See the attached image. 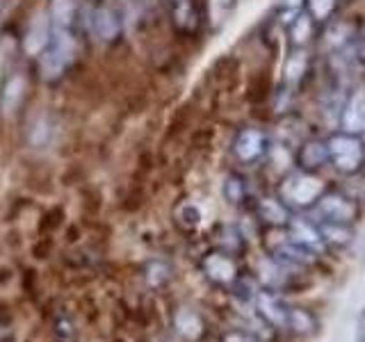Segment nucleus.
<instances>
[{
    "label": "nucleus",
    "instance_id": "nucleus-27",
    "mask_svg": "<svg viewBox=\"0 0 365 342\" xmlns=\"http://www.w3.org/2000/svg\"><path fill=\"white\" fill-rule=\"evenodd\" d=\"M144 279L148 288H165V285L171 281V265L167 260H151L146 262V269H144Z\"/></svg>",
    "mask_w": 365,
    "mask_h": 342
},
{
    "label": "nucleus",
    "instance_id": "nucleus-9",
    "mask_svg": "<svg viewBox=\"0 0 365 342\" xmlns=\"http://www.w3.org/2000/svg\"><path fill=\"white\" fill-rule=\"evenodd\" d=\"M254 214L265 231H283V228L290 224L294 210L277 192H269L254 201Z\"/></svg>",
    "mask_w": 365,
    "mask_h": 342
},
{
    "label": "nucleus",
    "instance_id": "nucleus-15",
    "mask_svg": "<svg viewBox=\"0 0 365 342\" xmlns=\"http://www.w3.org/2000/svg\"><path fill=\"white\" fill-rule=\"evenodd\" d=\"M329 165V146L327 137L311 135L294 148V169L308 171V174H317L319 169Z\"/></svg>",
    "mask_w": 365,
    "mask_h": 342
},
{
    "label": "nucleus",
    "instance_id": "nucleus-25",
    "mask_svg": "<svg viewBox=\"0 0 365 342\" xmlns=\"http://www.w3.org/2000/svg\"><path fill=\"white\" fill-rule=\"evenodd\" d=\"M340 5L342 0H304V11L322 28L329 21L336 19Z\"/></svg>",
    "mask_w": 365,
    "mask_h": 342
},
{
    "label": "nucleus",
    "instance_id": "nucleus-14",
    "mask_svg": "<svg viewBox=\"0 0 365 342\" xmlns=\"http://www.w3.org/2000/svg\"><path fill=\"white\" fill-rule=\"evenodd\" d=\"M338 128L354 135H365V87L354 85L347 91V98L342 103Z\"/></svg>",
    "mask_w": 365,
    "mask_h": 342
},
{
    "label": "nucleus",
    "instance_id": "nucleus-21",
    "mask_svg": "<svg viewBox=\"0 0 365 342\" xmlns=\"http://www.w3.org/2000/svg\"><path fill=\"white\" fill-rule=\"evenodd\" d=\"M51 34H53V23L46 14L34 16L30 28L26 32V39H23V48H26L28 55H41L51 43Z\"/></svg>",
    "mask_w": 365,
    "mask_h": 342
},
{
    "label": "nucleus",
    "instance_id": "nucleus-23",
    "mask_svg": "<svg viewBox=\"0 0 365 342\" xmlns=\"http://www.w3.org/2000/svg\"><path fill=\"white\" fill-rule=\"evenodd\" d=\"M23 96H26V78L23 76H11L5 80L3 89H0V108L5 114H11L21 108Z\"/></svg>",
    "mask_w": 365,
    "mask_h": 342
},
{
    "label": "nucleus",
    "instance_id": "nucleus-12",
    "mask_svg": "<svg viewBox=\"0 0 365 342\" xmlns=\"http://www.w3.org/2000/svg\"><path fill=\"white\" fill-rule=\"evenodd\" d=\"M288 308L290 304L283 299L281 292H274L267 288H262L254 299V313L262 322H267L274 331H285V324H288Z\"/></svg>",
    "mask_w": 365,
    "mask_h": 342
},
{
    "label": "nucleus",
    "instance_id": "nucleus-34",
    "mask_svg": "<svg viewBox=\"0 0 365 342\" xmlns=\"http://www.w3.org/2000/svg\"><path fill=\"white\" fill-rule=\"evenodd\" d=\"M351 3H356V0H342V5H351Z\"/></svg>",
    "mask_w": 365,
    "mask_h": 342
},
{
    "label": "nucleus",
    "instance_id": "nucleus-26",
    "mask_svg": "<svg viewBox=\"0 0 365 342\" xmlns=\"http://www.w3.org/2000/svg\"><path fill=\"white\" fill-rule=\"evenodd\" d=\"M76 19H78L76 0H53V9H51L53 28H68V30H73Z\"/></svg>",
    "mask_w": 365,
    "mask_h": 342
},
{
    "label": "nucleus",
    "instance_id": "nucleus-30",
    "mask_svg": "<svg viewBox=\"0 0 365 342\" xmlns=\"http://www.w3.org/2000/svg\"><path fill=\"white\" fill-rule=\"evenodd\" d=\"M349 55L354 57V62H356L359 66L365 68V23L359 28L356 32V39H354V43L349 46Z\"/></svg>",
    "mask_w": 365,
    "mask_h": 342
},
{
    "label": "nucleus",
    "instance_id": "nucleus-8",
    "mask_svg": "<svg viewBox=\"0 0 365 342\" xmlns=\"http://www.w3.org/2000/svg\"><path fill=\"white\" fill-rule=\"evenodd\" d=\"M205 14H208V9H205V3H201V0H171V28L180 37H197L205 26Z\"/></svg>",
    "mask_w": 365,
    "mask_h": 342
},
{
    "label": "nucleus",
    "instance_id": "nucleus-4",
    "mask_svg": "<svg viewBox=\"0 0 365 342\" xmlns=\"http://www.w3.org/2000/svg\"><path fill=\"white\" fill-rule=\"evenodd\" d=\"M272 137L260 125H240L231 140V155L242 167H258L267 162L272 151Z\"/></svg>",
    "mask_w": 365,
    "mask_h": 342
},
{
    "label": "nucleus",
    "instance_id": "nucleus-24",
    "mask_svg": "<svg viewBox=\"0 0 365 342\" xmlns=\"http://www.w3.org/2000/svg\"><path fill=\"white\" fill-rule=\"evenodd\" d=\"M319 228H322V237L324 244L331 251H340L347 249L354 242V228L351 224H334V222H319Z\"/></svg>",
    "mask_w": 365,
    "mask_h": 342
},
{
    "label": "nucleus",
    "instance_id": "nucleus-2",
    "mask_svg": "<svg viewBox=\"0 0 365 342\" xmlns=\"http://www.w3.org/2000/svg\"><path fill=\"white\" fill-rule=\"evenodd\" d=\"M329 146V165L340 176H361L365 171V140L363 135H354L345 130H334L327 135Z\"/></svg>",
    "mask_w": 365,
    "mask_h": 342
},
{
    "label": "nucleus",
    "instance_id": "nucleus-31",
    "mask_svg": "<svg viewBox=\"0 0 365 342\" xmlns=\"http://www.w3.org/2000/svg\"><path fill=\"white\" fill-rule=\"evenodd\" d=\"M55 338L57 342H76V326L68 317H62L55 322Z\"/></svg>",
    "mask_w": 365,
    "mask_h": 342
},
{
    "label": "nucleus",
    "instance_id": "nucleus-18",
    "mask_svg": "<svg viewBox=\"0 0 365 342\" xmlns=\"http://www.w3.org/2000/svg\"><path fill=\"white\" fill-rule=\"evenodd\" d=\"M283 30H285V34H288L290 48H308L319 34V26L306 14L304 9L297 11V14L292 16V21Z\"/></svg>",
    "mask_w": 365,
    "mask_h": 342
},
{
    "label": "nucleus",
    "instance_id": "nucleus-3",
    "mask_svg": "<svg viewBox=\"0 0 365 342\" xmlns=\"http://www.w3.org/2000/svg\"><path fill=\"white\" fill-rule=\"evenodd\" d=\"M76 53H78V43H76L73 30L53 28L48 48L39 55L41 78L46 80V83H55V80H60L66 73V68L73 64Z\"/></svg>",
    "mask_w": 365,
    "mask_h": 342
},
{
    "label": "nucleus",
    "instance_id": "nucleus-6",
    "mask_svg": "<svg viewBox=\"0 0 365 342\" xmlns=\"http://www.w3.org/2000/svg\"><path fill=\"white\" fill-rule=\"evenodd\" d=\"M199 271H201V276L212 285V288L228 292L245 269H242V265H240L237 256L228 254V251H224V249L210 247L208 251H203L201 258H199Z\"/></svg>",
    "mask_w": 365,
    "mask_h": 342
},
{
    "label": "nucleus",
    "instance_id": "nucleus-19",
    "mask_svg": "<svg viewBox=\"0 0 365 342\" xmlns=\"http://www.w3.org/2000/svg\"><path fill=\"white\" fill-rule=\"evenodd\" d=\"M222 197L233 208H242L251 201V182L242 171L231 169L222 178Z\"/></svg>",
    "mask_w": 365,
    "mask_h": 342
},
{
    "label": "nucleus",
    "instance_id": "nucleus-11",
    "mask_svg": "<svg viewBox=\"0 0 365 342\" xmlns=\"http://www.w3.org/2000/svg\"><path fill=\"white\" fill-rule=\"evenodd\" d=\"M359 28L361 26H356L351 19H334V21H329L327 26H322L317 39H319V46H322L324 55L347 51L354 43V39H356Z\"/></svg>",
    "mask_w": 365,
    "mask_h": 342
},
{
    "label": "nucleus",
    "instance_id": "nucleus-13",
    "mask_svg": "<svg viewBox=\"0 0 365 342\" xmlns=\"http://www.w3.org/2000/svg\"><path fill=\"white\" fill-rule=\"evenodd\" d=\"M89 30L103 43H117L123 32V19L112 5H98L89 14Z\"/></svg>",
    "mask_w": 365,
    "mask_h": 342
},
{
    "label": "nucleus",
    "instance_id": "nucleus-1",
    "mask_svg": "<svg viewBox=\"0 0 365 342\" xmlns=\"http://www.w3.org/2000/svg\"><path fill=\"white\" fill-rule=\"evenodd\" d=\"M327 190L329 185L317 174H308V171H299V169H290L288 174L281 176L277 185V194L294 212L313 210L317 199Z\"/></svg>",
    "mask_w": 365,
    "mask_h": 342
},
{
    "label": "nucleus",
    "instance_id": "nucleus-29",
    "mask_svg": "<svg viewBox=\"0 0 365 342\" xmlns=\"http://www.w3.org/2000/svg\"><path fill=\"white\" fill-rule=\"evenodd\" d=\"M220 342H260V340L245 326H231L220 336Z\"/></svg>",
    "mask_w": 365,
    "mask_h": 342
},
{
    "label": "nucleus",
    "instance_id": "nucleus-32",
    "mask_svg": "<svg viewBox=\"0 0 365 342\" xmlns=\"http://www.w3.org/2000/svg\"><path fill=\"white\" fill-rule=\"evenodd\" d=\"M233 7H235V0H208V3H205V9H208V11H220L222 16H226Z\"/></svg>",
    "mask_w": 365,
    "mask_h": 342
},
{
    "label": "nucleus",
    "instance_id": "nucleus-33",
    "mask_svg": "<svg viewBox=\"0 0 365 342\" xmlns=\"http://www.w3.org/2000/svg\"><path fill=\"white\" fill-rule=\"evenodd\" d=\"M354 342H365V306L356 317V331H354Z\"/></svg>",
    "mask_w": 365,
    "mask_h": 342
},
{
    "label": "nucleus",
    "instance_id": "nucleus-17",
    "mask_svg": "<svg viewBox=\"0 0 365 342\" xmlns=\"http://www.w3.org/2000/svg\"><path fill=\"white\" fill-rule=\"evenodd\" d=\"M311 71H313V57L308 53V48H292L290 55L285 57L281 83L297 91L304 80L311 76Z\"/></svg>",
    "mask_w": 365,
    "mask_h": 342
},
{
    "label": "nucleus",
    "instance_id": "nucleus-20",
    "mask_svg": "<svg viewBox=\"0 0 365 342\" xmlns=\"http://www.w3.org/2000/svg\"><path fill=\"white\" fill-rule=\"evenodd\" d=\"M212 247L224 249V251H228V254L237 256L240 260L245 258L247 249H249L247 235L237 224H220L217 226L215 233H212Z\"/></svg>",
    "mask_w": 365,
    "mask_h": 342
},
{
    "label": "nucleus",
    "instance_id": "nucleus-28",
    "mask_svg": "<svg viewBox=\"0 0 365 342\" xmlns=\"http://www.w3.org/2000/svg\"><path fill=\"white\" fill-rule=\"evenodd\" d=\"M174 219H176V224L182 228V231H194L197 226H201L203 214H201V210H199V205H197V203L185 201V203H180L178 208H176Z\"/></svg>",
    "mask_w": 365,
    "mask_h": 342
},
{
    "label": "nucleus",
    "instance_id": "nucleus-5",
    "mask_svg": "<svg viewBox=\"0 0 365 342\" xmlns=\"http://www.w3.org/2000/svg\"><path fill=\"white\" fill-rule=\"evenodd\" d=\"M361 201L345 190L329 187L322 197L317 199L313 208L315 222H334V224H356L361 219Z\"/></svg>",
    "mask_w": 365,
    "mask_h": 342
},
{
    "label": "nucleus",
    "instance_id": "nucleus-10",
    "mask_svg": "<svg viewBox=\"0 0 365 342\" xmlns=\"http://www.w3.org/2000/svg\"><path fill=\"white\" fill-rule=\"evenodd\" d=\"M285 235H288L292 242H297L299 247L313 251L317 256L327 254V244L322 237V228H319V222H315L313 217H304V214H292L290 224L283 228Z\"/></svg>",
    "mask_w": 365,
    "mask_h": 342
},
{
    "label": "nucleus",
    "instance_id": "nucleus-22",
    "mask_svg": "<svg viewBox=\"0 0 365 342\" xmlns=\"http://www.w3.org/2000/svg\"><path fill=\"white\" fill-rule=\"evenodd\" d=\"M319 328V322L313 311H308L304 306H294L290 304L288 308V324H285V331L297 338H308L315 336Z\"/></svg>",
    "mask_w": 365,
    "mask_h": 342
},
{
    "label": "nucleus",
    "instance_id": "nucleus-16",
    "mask_svg": "<svg viewBox=\"0 0 365 342\" xmlns=\"http://www.w3.org/2000/svg\"><path fill=\"white\" fill-rule=\"evenodd\" d=\"M171 324L182 342H203L208 338V322L192 306H178L171 317Z\"/></svg>",
    "mask_w": 365,
    "mask_h": 342
},
{
    "label": "nucleus",
    "instance_id": "nucleus-7",
    "mask_svg": "<svg viewBox=\"0 0 365 342\" xmlns=\"http://www.w3.org/2000/svg\"><path fill=\"white\" fill-rule=\"evenodd\" d=\"M265 254L272 256L274 260L283 262V265L288 267H294V269H315L319 265V258L313 254V251H308L304 247H299L297 242H292V239L285 235V231H281V235L274 239V242H265Z\"/></svg>",
    "mask_w": 365,
    "mask_h": 342
}]
</instances>
